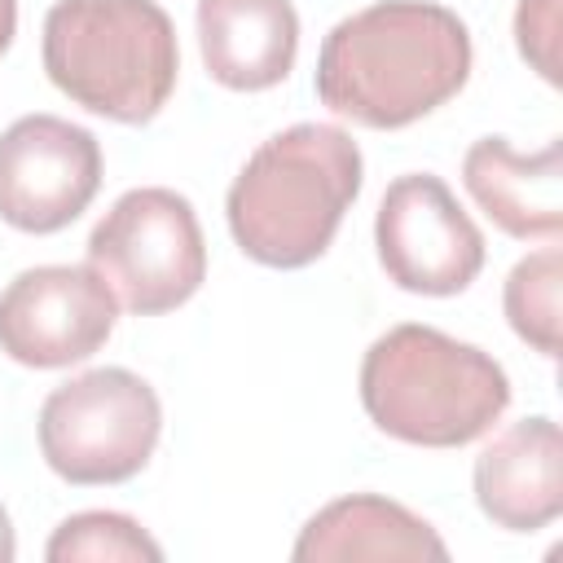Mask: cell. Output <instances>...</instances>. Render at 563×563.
<instances>
[{
  "label": "cell",
  "mask_w": 563,
  "mask_h": 563,
  "mask_svg": "<svg viewBox=\"0 0 563 563\" xmlns=\"http://www.w3.org/2000/svg\"><path fill=\"white\" fill-rule=\"evenodd\" d=\"M466 22L431 0H378L330 26L317 53V97L374 132L409 128L471 79Z\"/></svg>",
  "instance_id": "obj_1"
},
{
  "label": "cell",
  "mask_w": 563,
  "mask_h": 563,
  "mask_svg": "<svg viewBox=\"0 0 563 563\" xmlns=\"http://www.w3.org/2000/svg\"><path fill=\"white\" fill-rule=\"evenodd\" d=\"M361 145L334 123H295L268 136L229 185L233 242L264 268L321 260L361 194Z\"/></svg>",
  "instance_id": "obj_2"
},
{
  "label": "cell",
  "mask_w": 563,
  "mask_h": 563,
  "mask_svg": "<svg viewBox=\"0 0 563 563\" xmlns=\"http://www.w3.org/2000/svg\"><path fill=\"white\" fill-rule=\"evenodd\" d=\"M361 405L391 440L462 449L506 413L510 378L484 347L405 321L369 343L361 361Z\"/></svg>",
  "instance_id": "obj_3"
},
{
  "label": "cell",
  "mask_w": 563,
  "mask_h": 563,
  "mask_svg": "<svg viewBox=\"0 0 563 563\" xmlns=\"http://www.w3.org/2000/svg\"><path fill=\"white\" fill-rule=\"evenodd\" d=\"M44 70L84 110L150 123L176 88V26L154 0H57L44 18Z\"/></svg>",
  "instance_id": "obj_4"
},
{
  "label": "cell",
  "mask_w": 563,
  "mask_h": 563,
  "mask_svg": "<svg viewBox=\"0 0 563 563\" xmlns=\"http://www.w3.org/2000/svg\"><path fill=\"white\" fill-rule=\"evenodd\" d=\"M35 431L48 471L66 484H123L154 457L163 405L141 374L101 365L53 387Z\"/></svg>",
  "instance_id": "obj_5"
},
{
  "label": "cell",
  "mask_w": 563,
  "mask_h": 563,
  "mask_svg": "<svg viewBox=\"0 0 563 563\" xmlns=\"http://www.w3.org/2000/svg\"><path fill=\"white\" fill-rule=\"evenodd\" d=\"M88 264L136 317H158L207 282V242L194 202L176 189H128L88 233Z\"/></svg>",
  "instance_id": "obj_6"
},
{
  "label": "cell",
  "mask_w": 563,
  "mask_h": 563,
  "mask_svg": "<svg viewBox=\"0 0 563 563\" xmlns=\"http://www.w3.org/2000/svg\"><path fill=\"white\" fill-rule=\"evenodd\" d=\"M374 246L387 282L409 295H462L484 268L479 224L431 172H405L387 185L374 216Z\"/></svg>",
  "instance_id": "obj_7"
},
{
  "label": "cell",
  "mask_w": 563,
  "mask_h": 563,
  "mask_svg": "<svg viewBox=\"0 0 563 563\" xmlns=\"http://www.w3.org/2000/svg\"><path fill=\"white\" fill-rule=\"evenodd\" d=\"M119 299L92 264H40L0 290V352L26 369L79 365L110 339Z\"/></svg>",
  "instance_id": "obj_8"
},
{
  "label": "cell",
  "mask_w": 563,
  "mask_h": 563,
  "mask_svg": "<svg viewBox=\"0 0 563 563\" xmlns=\"http://www.w3.org/2000/svg\"><path fill=\"white\" fill-rule=\"evenodd\" d=\"M101 189V145L57 114H22L0 132V220L22 233L75 224Z\"/></svg>",
  "instance_id": "obj_9"
},
{
  "label": "cell",
  "mask_w": 563,
  "mask_h": 563,
  "mask_svg": "<svg viewBox=\"0 0 563 563\" xmlns=\"http://www.w3.org/2000/svg\"><path fill=\"white\" fill-rule=\"evenodd\" d=\"M479 510L506 532H537L563 515V435L559 422L532 413L493 435L471 471Z\"/></svg>",
  "instance_id": "obj_10"
},
{
  "label": "cell",
  "mask_w": 563,
  "mask_h": 563,
  "mask_svg": "<svg viewBox=\"0 0 563 563\" xmlns=\"http://www.w3.org/2000/svg\"><path fill=\"white\" fill-rule=\"evenodd\" d=\"M462 185L475 207L519 242H559L563 233V145L519 154L506 136H479L462 158Z\"/></svg>",
  "instance_id": "obj_11"
},
{
  "label": "cell",
  "mask_w": 563,
  "mask_h": 563,
  "mask_svg": "<svg viewBox=\"0 0 563 563\" xmlns=\"http://www.w3.org/2000/svg\"><path fill=\"white\" fill-rule=\"evenodd\" d=\"M198 48L216 84L264 92L295 66L299 13L290 0H198Z\"/></svg>",
  "instance_id": "obj_12"
},
{
  "label": "cell",
  "mask_w": 563,
  "mask_h": 563,
  "mask_svg": "<svg viewBox=\"0 0 563 563\" xmlns=\"http://www.w3.org/2000/svg\"><path fill=\"white\" fill-rule=\"evenodd\" d=\"M290 559L299 563H356V559H449V545L440 532L413 515L409 506L378 497V493H352L330 506H321L295 537Z\"/></svg>",
  "instance_id": "obj_13"
},
{
  "label": "cell",
  "mask_w": 563,
  "mask_h": 563,
  "mask_svg": "<svg viewBox=\"0 0 563 563\" xmlns=\"http://www.w3.org/2000/svg\"><path fill=\"white\" fill-rule=\"evenodd\" d=\"M559 286H563V251L554 242L523 255L501 286V308L510 330L550 361L559 356Z\"/></svg>",
  "instance_id": "obj_14"
},
{
  "label": "cell",
  "mask_w": 563,
  "mask_h": 563,
  "mask_svg": "<svg viewBox=\"0 0 563 563\" xmlns=\"http://www.w3.org/2000/svg\"><path fill=\"white\" fill-rule=\"evenodd\" d=\"M48 563H158L163 545L119 510H79L44 545Z\"/></svg>",
  "instance_id": "obj_15"
},
{
  "label": "cell",
  "mask_w": 563,
  "mask_h": 563,
  "mask_svg": "<svg viewBox=\"0 0 563 563\" xmlns=\"http://www.w3.org/2000/svg\"><path fill=\"white\" fill-rule=\"evenodd\" d=\"M515 40H519L523 62L545 84H559V0H519Z\"/></svg>",
  "instance_id": "obj_16"
},
{
  "label": "cell",
  "mask_w": 563,
  "mask_h": 563,
  "mask_svg": "<svg viewBox=\"0 0 563 563\" xmlns=\"http://www.w3.org/2000/svg\"><path fill=\"white\" fill-rule=\"evenodd\" d=\"M13 31H18V0H0V57L13 44Z\"/></svg>",
  "instance_id": "obj_17"
},
{
  "label": "cell",
  "mask_w": 563,
  "mask_h": 563,
  "mask_svg": "<svg viewBox=\"0 0 563 563\" xmlns=\"http://www.w3.org/2000/svg\"><path fill=\"white\" fill-rule=\"evenodd\" d=\"M18 554V537H13V519H9V510L0 506V563H9Z\"/></svg>",
  "instance_id": "obj_18"
}]
</instances>
